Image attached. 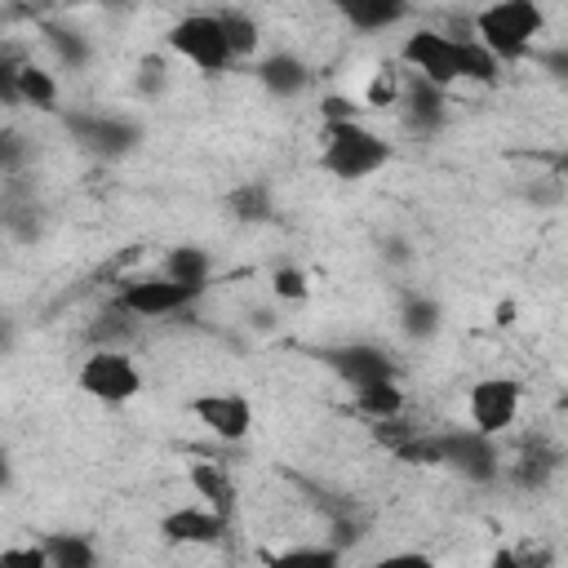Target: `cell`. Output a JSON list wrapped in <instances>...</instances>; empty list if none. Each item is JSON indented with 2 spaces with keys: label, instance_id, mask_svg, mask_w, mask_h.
<instances>
[{
  "label": "cell",
  "instance_id": "ffe728a7",
  "mask_svg": "<svg viewBox=\"0 0 568 568\" xmlns=\"http://www.w3.org/2000/svg\"><path fill=\"white\" fill-rule=\"evenodd\" d=\"M226 213H231L235 222H248V226L271 222V213H275V195H271L266 182H240V186L226 195Z\"/></svg>",
  "mask_w": 568,
  "mask_h": 568
},
{
  "label": "cell",
  "instance_id": "f546056e",
  "mask_svg": "<svg viewBox=\"0 0 568 568\" xmlns=\"http://www.w3.org/2000/svg\"><path fill=\"white\" fill-rule=\"evenodd\" d=\"M18 62H0V106H18V84H13Z\"/></svg>",
  "mask_w": 568,
  "mask_h": 568
},
{
  "label": "cell",
  "instance_id": "9a60e30c",
  "mask_svg": "<svg viewBox=\"0 0 568 568\" xmlns=\"http://www.w3.org/2000/svg\"><path fill=\"white\" fill-rule=\"evenodd\" d=\"M262 568H346L342 546L333 541H302L284 550H262Z\"/></svg>",
  "mask_w": 568,
  "mask_h": 568
},
{
  "label": "cell",
  "instance_id": "1f68e13d",
  "mask_svg": "<svg viewBox=\"0 0 568 568\" xmlns=\"http://www.w3.org/2000/svg\"><path fill=\"white\" fill-rule=\"evenodd\" d=\"M488 568H524V559L515 555V546H497V550L488 555Z\"/></svg>",
  "mask_w": 568,
  "mask_h": 568
},
{
  "label": "cell",
  "instance_id": "ba28073f",
  "mask_svg": "<svg viewBox=\"0 0 568 568\" xmlns=\"http://www.w3.org/2000/svg\"><path fill=\"white\" fill-rule=\"evenodd\" d=\"M186 413L222 444H244L253 430V399L244 390H200L186 399Z\"/></svg>",
  "mask_w": 568,
  "mask_h": 568
},
{
  "label": "cell",
  "instance_id": "f1b7e54d",
  "mask_svg": "<svg viewBox=\"0 0 568 568\" xmlns=\"http://www.w3.org/2000/svg\"><path fill=\"white\" fill-rule=\"evenodd\" d=\"M364 568H439V564L430 555H422V550H390V555L368 559Z\"/></svg>",
  "mask_w": 568,
  "mask_h": 568
},
{
  "label": "cell",
  "instance_id": "2e32d148",
  "mask_svg": "<svg viewBox=\"0 0 568 568\" xmlns=\"http://www.w3.org/2000/svg\"><path fill=\"white\" fill-rule=\"evenodd\" d=\"M213 13H217V27H222V36H226L231 62L257 58V49H262V27H257V18L244 13V9H213Z\"/></svg>",
  "mask_w": 568,
  "mask_h": 568
},
{
  "label": "cell",
  "instance_id": "30bf717a",
  "mask_svg": "<svg viewBox=\"0 0 568 568\" xmlns=\"http://www.w3.org/2000/svg\"><path fill=\"white\" fill-rule=\"evenodd\" d=\"M435 439H439V466H453L475 484L497 479V444L493 439H484L475 430H448Z\"/></svg>",
  "mask_w": 568,
  "mask_h": 568
},
{
  "label": "cell",
  "instance_id": "e0dca14e",
  "mask_svg": "<svg viewBox=\"0 0 568 568\" xmlns=\"http://www.w3.org/2000/svg\"><path fill=\"white\" fill-rule=\"evenodd\" d=\"M49 568H98V546L84 532H49L40 537Z\"/></svg>",
  "mask_w": 568,
  "mask_h": 568
},
{
  "label": "cell",
  "instance_id": "5b68a950",
  "mask_svg": "<svg viewBox=\"0 0 568 568\" xmlns=\"http://www.w3.org/2000/svg\"><path fill=\"white\" fill-rule=\"evenodd\" d=\"M457 53H462V40L448 36V31H439V27H417L399 44V62L417 80L435 84L439 93H448L457 84Z\"/></svg>",
  "mask_w": 568,
  "mask_h": 568
},
{
  "label": "cell",
  "instance_id": "8992f818",
  "mask_svg": "<svg viewBox=\"0 0 568 568\" xmlns=\"http://www.w3.org/2000/svg\"><path fill=\"white\" fill-rule=\"evenodd\" d=\"M519 404H524V386L515 377H501V373L479 377L466 390V422H470L466 430H475L484 439H497V435H506L515 426Z\"/></svg>",
  "mask_w": 568,
  "mask_h": 568
},
{
  "label": "cell",
  "instance_id": "44dd1931",
  "mask_svg": "<svg viewBox=\"0 0 568 568\" xmlns=\"http://www.w3.org/2000/svg\"><path fill=\"white\" fill-rule=\"evenodd\" d=\"M439 324H444V311H439L435 297H426V293H408V297H404V306H399V328H404L413 342L435 337Z\"/></svg>",
  "mask_w": 568,
  "mask_h": 568
},
{
  "label": "cell",
  "instance_id": "6da1fadb",
  "mask_svg": "<svg viewBox=\"0 0 568 568\" xmlns=\"http://www.w3.org/2000/svg\"><path fill=\"white\" fill-rule=\"evenodd\" d=\"M395 160V146L364 120L320 124V169L337 182H364Z\"/></svg>",
  "mask_w": 568,
  "mask_h": 568
},
{
  "label": "cell",
  "instance_id": "4fadbf2b",
  "mask_svg": "<svg viewBox=\"0 0 568 568\" xmlns=\"http://www.w3.org/2000/svg\"><path fill=\"white\" fill-rule=\"evenodd\" d=\"M257 80H262V89L271 93V98H297L306 84H311V67L297 58V53H266L262 62H257Z\"/></svg>",
  "mask_w": 568,
  "mask_h": 568
},
{
  "label": "cell",
  "instance_id": "9c48e42d",
  "mask_svg": "<svg viewBox=\"0 0 568 568\" xmlns=\"http://www.w3.org/2000/svg\"><path fill=\"white\" fill-rule=\"evenodd\" d=\"M320 359L351 386V390H364L373 382H395V359L373 346V342H346V346H324Z\"/></svg>",
  "mask_w": 568,
  "mask_h": 568
},
{
  "label": "cell",
  "instance_id": "4dcf8cb0",
  "mask_svg": "<svg viewBox=\"0 0 568 568\" xmlns=\"http://www.w3.org/2000/svg\"><path fill=\"white\" fill-rule=\"evenodd\" d=\"M18 160H22V138L0 133V169H13Z\"/></svg>",
  "mask_w": 568,
  "mask_h": 568
},
{
  "label": "cell",
  "instance_id": "8fae6325",
  "mask_svg": "<svg viewBox=\"0 0 568 568\" xmlns=\"http://www.w3.org/2000/svg\"><path fill=\"white\" fill-rule=\"evenodd\" d=\"M226 528L231 524L200 501H186V506H173L169 515H160V537L169 546H217L226 537Z\"/></svg>",
  "mask_w": 568,
  "mask_h": 568
},
{
  "label": "cell",
  "instance_id": "3957f363",
  "mask_svg": "<svg viewBox=\"0 0 568 568\" xmlns=\"http://www.w3.org/2000/svg\"><path fill=\"white\" fill-rule=\"evenodd\" d=\"M75 390L93 404H106V408H120V404H133L142 390H146V377L138 368V359L120 346H93L80 368H75Z\"/></svg>",
  "mask_w": 568,
  "mask_h": 568
},
{
  "label": "cell",
  "instance_id": "52a82bcc",
  "mask_svg": "<svg viewBox=\"0 0 568 568\" xmlns=\"http://www.w3.org/2000/svg\"><path fill=\"white\" fill-rule=\"evenodd\" d=\"M200 302V288H186V284H173L164 275H142V280H129L120 284L115 293V311L129 315V320H173L182 311H191Z\"/></svg>",
  "mask_w": 568,
  "mask_h": 568
},
{
  "label": "cell",
  "instance_id": "603a6c76",
  "mask_svg": "<svg viewBox=\"0 0 568 568\" xmlns=\"http://www.w3.org/2000/svg\"><path fill=\"white\" fill-rule=\"evenodd\" d=\"M355 408L368 413L373 422L404 417V390H399V382H373V386L355 390Z\"/></svg>",
  "mask_w": 568,
  "mask_h": 568
},
{
  "label": "cell",
  "instance_id": "277c9868",
  "mask_svg": "<svg viewBox=\"0 0 568 568\" xmlns=\"http://www.w3.org/2000/svg\"><path fill=\"white\" fill-rule=\"evenodd\" d=\"M164 44L182 62H191L200 75H222L231 67V49H226V36L217 27V13H186V18H178L169 27Z\"/></svg>",
  "mask_w": 568,
  "mask_h": 568
},
{
  "label": "cell",
  "instance_id": "7402d4cb",
  "mask_svg": "<svg viewBox=\"0 0 568 568\" xmlns=\"http://www.w3.org/2000/svg\"><path fill=\"white\" fill-rule=\"evenodd\" d=\"M497 75H501V62L466 36L462 53H457V84H497Z\"/></svg>",
  "mask_w": 568,
  "mask_h": 568
},
{
  "label": "cell",
  "instance_id": "7a4b0ae2",
  "mask_svg": "<svg viewBox=\"0 0 568 568\" xmlns=\"http://www.w3.org/2000/svg\"><path fill=\"white\" fill-rule=\"evenodd\" d=\"M546 27V9L532 0H493L475 9L470 18V40L484 44L497 62H524L528 49L537 44Z\"/></svg>",
  "mask_w": 568,
  "mask_h": 568
},
{
  "label": "cell",
  "instance_id": "484cf974",
  "mask_svg": "<svg viewBox=\"0 0 568 568\" xmlns=\"http://www.w3.org/2000/svg\"><path fill=\"white\" fill-rule=\"evenodd\" d=\"M395 457H404L413 466H439V439L435 435H413L408 444L395 448Z\"/></svg>",
  "mask_w": 568,
  "mask_h": 568
},
{
  "label": "cell",
  "instance_id": "4316f807",
  "mask_svg": "<svg viewBox=\"0 0 568 568\" xmlns=\"http://www.w3.org/2000/svg\"><path fill=\"white\" fill-rule=\"evenodd\" d=\"M346 120H359V102L355 98H342V93L320 98V124H346Z\"/></svg>",
  "mask_w": 568,
  "mask_h": 568
},
{
  "label": "cell",
  "instance_id": "5bb4252c",
  "mask_svg": "<svg viewBox=\"0 0 568 568\" xmlns=\"http://www.w3.org/2000/svg\"><path fill=\"white\" fill-rule=\"evenodd\" d=\"M160 275L173 280V284H186V288H200V293H204V284H209V275H213V257H209L200 244H178V248L164 253Z\"/></svg>",
  "mask_w": 568,
  "mask_h": 568
},
{
  "label": "cell",
  "instance_id": "d4e9b609",
  "mask_svg": "<svg viewBox=\"0 0 568 568\" xmlns=\"http://www.w3.org/2000/svg\"><path fill=\"white\" fill-rule=\"evenodd\" d=\"M271 293L280 302H306L311 297V280H306L302 266H275L271 271Z\"/></svg>",
  "mask_w": 568,
  "mask_h": 568
},
{
  "label": "cell",
  "instance_id": "cb8c5ba5",
  "mask_svg": "<svg viewBox=\"0 0 568 568\" xmlns=\"http://www.w3.org/2000/svg\"><path fill=\"white\" fill-rule=\"evenodd\" d=\"M408 9L399 0H359V4H346V18L359 27V31H386L404 18Z\"/></svg>",
  "mask_w": 568,
  "mask_h": 568
},
{
  "label": "cell",
  "instance_id": "ac0fdd59",
  "mask_svg": "<svg viewBox=\"0 0 568 568\" xmlns=\"http://www.w3.org/2000/svg\"><path fill=\"white\" fill-rule=\"evenodd\" d=\"M399 106H404V120H408L413 129H435L439 115H444V93H439L435 84H426V80L413 75V80L399 89Z\"/></svg>",
  "mask_w": 568,
  "mask_h": 568
},
{
  "label": "cell",
  "instance_id": "d6986e66",
  "mask_svg": "<svg viewBox=\"0 0 568 568\" xmlns=\"http://www.w3.org/2000/svg\"><path fill=\"white\" fill-rule=\"evenodd\" d=\"M13 84H18V106H36V111H53L58 106V80H53V71H44L36 62H18Z\"/></svg>",
  "mask_w": 568,
  "mask_h": 568
},
{
  "label": "cell",
  "instance_id": "7c38bea8",
  "mask_svg": "<svg viewBox=\"0 0 568 568\" xmlns=\"http://www.w3.org/2000/svg\"><path fill=\"white\" fill-rule=\"evenodd\" d=\"M186 484H191V493H195L200 506H209L226 524L235 519V479L226 475V466H217V462H191L186 466Z\"/></svg>",
  "mask_w": 568,
  "mask_h": 568
},
{
  "label": "cell",
  "instance_id": "83f0119b",
  "mask_svg": "<svg viewBox=\"0 0 568 568\" xmlns=\"http://www.w3.org/2000/svg\"><path fill=\"white\" fill-rule=\"evenodd\" d=\"M0 568H49V559H44L40 541H27V546H4Z\"/></svg>",
  "mask_w": 568,
  "mask_h": 568
}]
</instances>
